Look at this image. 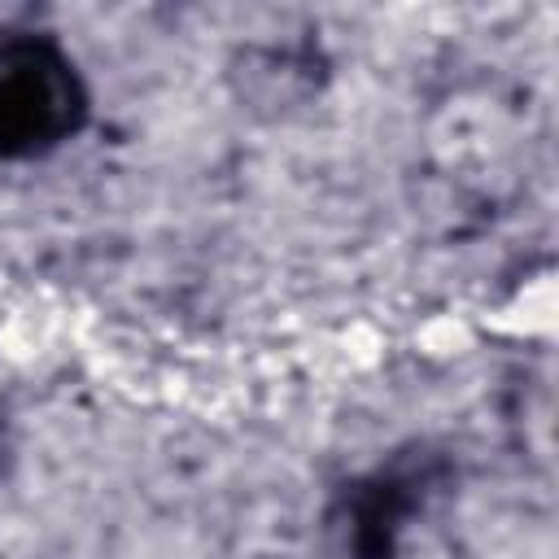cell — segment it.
Segmentation results:
<instances>
[{"label": "cell", "instance_id": "cell-1", "mask_svg": "<svg viewBox=\"0 0 559 559\" xmlns=\"http://www.w3.org/2000/svg\"><path fill=\"white\" fill-rule=\"evenodd\" d=\"M87 122V87L48 35L0 39V157L26 162L61 148Z\"/></svg>", "mask_w": 559, "mask_h": 559}, {"label": "cell", "instance_id": "cell-2", "mask_svg": "<svg viewBox=\"0 0 559 559\" xmlns=\"http://www.w3.org/2000/svg\"><path fill=\"white\" fill-rule=\"evenodd\" d=\"M424 467L393 463L371 476H362L345 498V537L358 559H389L397 533L424 502Z\"/></svg>", "mask_w": 559, "mask_h": 559}, {"label": "cell", "instance_id": "cell-3", "mask_svg": "<svg viewBox=\"0 0 559 559\" xmlns=\"http://www.w3.org/2000/svg\"><path fill=\"white\" fill-rule=\"evenodd\" d=\"M0 459H4V424H0Z\"/></svg>", "mask_w": 559, "mask_h": 559}]
</instances>
